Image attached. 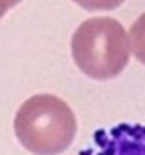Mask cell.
<instances>
[{"instance_id": "6da1fadb", "label": "cell", "mask_w": 145, "mask_h": 155, "mask_svg": "<svg viewBox=\"0 0 145 155\" xmlns=\"http://www.w3.org/2000/svg\"><path fill=\"white\" fill-rule=\"evenodd\" d=\"M14 131L20 145L30 154L59 155L71 146L77 134V120L64 100L40 94L20 105Z\"/></svg>"}, {"instance_id": "7a4b0ae2", "label": "cell", "mask_w": 145, "mask_h": 155, "mask_svg": "<svg viewBox=\"0 0 145 155\" xmlns=\"http://www.w3.org/2000/svg\"><path fill=\"white\" fill-rule=\"evenodd\" d=\"M71 56L89 78L98 81L115 78L130 60L126 29L110 17L88 18L71 38Z\"/></svg>"}, {"instance_id": "3957f363", "label": "cell", "mask_w": 145, "mask_h": 155, "mask_svg": "<svg viewBox=\"0 0 145 155\" xmlns=\"http://www.w3.org/2000/svg\"><path fill=\"white\" fill-rule=\"evenodd\" d=\"M79 155H145V125L124 122L101 128Z\"/></svg>"}, {"instance_id": "277c9868", "label": "cell", "mask_w": 145, "mask_h": 155, "mask_svg": "<svg viewBox=\"0 0 145 155\" xmlns=\"http://www.w3.org/2000/svg\"><path fill=\"white\" fill-rule=\"evenodd\" d=\"M127 41L133 56L145 65V12L132 24Z\"/></svg>"}, {"instance_id": "5b68a950", "label": "cell", "mask_w": 145, "mask_h": 155, "mask_svg": "<svg viewBox=\"0 0 145 155\" xmlns=\"http://www.w3.org/2000/svg\"><path fill=\"white\" fill-rule=\"evenodd\" d=\"M80 8L89 12H98V11H113L119 8L126 0H73Z\"/></svg>"}, {"instance_id": "8992f818", "label": "cell", "mask_w": 145, "mask_h": 155, "mask_svg": "<svg viewBox=\"0 0 145 155\" xmlns=\"http://www.w3.org/2000/svg\"><path fill=\"white\" fill-rule=\"evenodd\" d=\"M20 2H21V0H0V20H2V17H3L11 8L17 6Z\"/></svg>"}]
</instances>
